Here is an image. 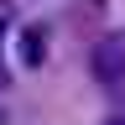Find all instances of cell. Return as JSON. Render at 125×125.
Here are the masks:
<instances>
[{"label":"cell","instance_id":"1","mask_svg":"<svg viewBox=\"0 0 125 125\" xmlns=\"http://www.w3.org/2000/svg\"><path fill=\"white\" fill-rule=\"evenodd\" d=\"M94 73H99V83L115 89L120 104H125V42H120V37H109V42L94 47Z\"/></svg>","mask_w":125,"mask_h":125},{"label":"cell","instance_id":"2","mask_svg":"<svg viewBox=\"0 0 125 125\" xmlns=\"http://www.w3.org/2000/svg\"><path fill=\"white\" fill-rule=\"evenodd\" d=\"M21 62H26V68L42 62V37H37V31H21Z\"/></svg>","mask_w":125,"mask_h":125},{"label":"cell","instance_id":"3","mask_svg":"<svg viewBox=\"0 0 125 125\" xmlns=\"http://www.w3.org/2000/svg\"><path fill=\"white\" fill-rule=\"evenodd\" d=\"M104 125H125V115H109V120H104Z\"/></svg>","mask_w":125,"mask_h":125}]
</instances>
